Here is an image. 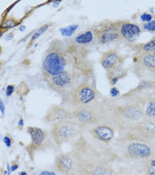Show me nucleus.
Here are the masks:
<instances>
[{"mask_svg":"<svg viewBox=\"0 0 155 175\" xmlns=\"http://www.w3.org/2000/svg\"><path fill=\"white\" fill-rule=\"evenodd\" d=\"M72 42L75 45H77V46L84 47V48H87L90 45H92L94 42H97L96 34L93 27L88 28L86 30L82 31V32L78 33L72 39Z\"/></svg>","mask_w":155,"mask_h":175,"instance_id":"18","label":"nucleus"},{"mask_svg":"<svg viewBox=\"0 0 155 175\" xmlns=\"http://www.w3.org/2000/svg\"><path fill=\"white\" fill-rule=\"evenodd\" d=\"M117 142L120 143L124 157L132 160H147L155 155V146L151 143L137 138L130 133L121 134Z\"/></svg>","mask_w":155,"mask_h":175,"instance_id":"3","label":"nucleus"},{"mask_svg":"<svg viewBox=\"0 0 155 175\" xmlns=\"http://www.w3.org/2000/svg\"><path fill=\"white\" fill-rule=\"evenodd\" d=\"M4 32H5L4 30H2V29H0V39H1V38H2V36L4 35Z\"/></svg>","mask_w":155,"mask_h":175,"instance_id":"39","label":"nucleus"},{"mask_svg":"<svg viewBox=\"0 0 155 175\" xmlns=\"http://www.w3.org/2000/svg\"><path fill=\"white\" fill-rule=\"evenodd\" d=\"M117 25L120 39L124 40L129 45L135 44L140 37L141 33L143 32L140 26L129 20H117Z\"/></svg>","mask_w":155,"mask_h":175,"instance_id":"13","label":"nucleus"},{"mask_svg":"<svg viewBox=\"0 0 155 175\" xmlns=\"http://www.w3.org/2000/svg\"><path fill=\"white\" fill-rule=\"evenodd\" d=\"M144 108V117L155 119V97L148 99L143 104Z\"/></svg>","mask_w":155,"mask_h":175,"instance_id":"22","label":"nucleus"},{"mask_svg":"<svg viewBox=\"0 0 155 175\" xmlns=\"http://www.w3.org/2000/svg\"><path fill=\"white\" fill-rule=\"evenodd\" d=\"M78 28H79V25L78 24H70V25L66 26V27L60 28L59 31H60V33H61L62 36L70 37L76 32V30H77Z\"/></svg>","mask_w":155,"mask_h":175,"instance_id":"25","label":"nucleus"},{"mask_svg":"<svg viewBox=\"0 0 155 175\" xmlns=\"http://www.w3.org/2000/svg\"><path fill=\"white\" fill-rule=\"evenodd\" d=\"M88 54L87 48L77 46L72 40L54 39L50 42L42 60L41 72L43 78L68 71L92 81L94 69Z\"/></svg>","mask_w":155,"mask_h":175,"instance_id":"1","label":"nucleus"},{"mask_svg":"<svg viewBox=\"0 0 155 175\" xmlns=\"http://www.w3.org/2000/svg\"><path fill=\"white\" fill-rule=\"evenodd\" d=\"M140 20L144 23H148V22H150V21L153 20V15H152L151 13L144 12L140 15Z\"/></svg>","mask_w":155,"mask_h":175,"instance_id":"28","label":"nucleus"},{"mask_svg":"<svg viewBox=\"0 0 155 175\" xmlns=\"http://www.w3.org/2000/svg\"><path fill=\"white\" fill-rule=\"evenodd\" d=\"M38 175H56V173L53 171H49V170H44L41 171Z\"/></svg>","mask_w":155,"mask_h":175,"instance_id":"34","label":"nucleus"},{"mask_svg":"<svg viewBox=\"0 0 155 175\" xmlns=\"http://www.w3.org/2000/svg\"><path fill=\"white\" fill-rule=\"evenodd\" d=\"M143 170L145 175H155V158L143 161Z\"/></svg>","mask_w":155,"mask_h":175,"instance_id":"24","label":"nucleus"},{"mask_svg":"<svg viewBox=\"0 0 155 175\" xmlns=\"http://www.w3.org/2000/svg\"><path fill=\"white\" fill-rule=\"evenodd\" d=\"M153 158H155V155H154V157H153Z\"/></svg>","mask_w":155,"mask_h":175,"instance_id":"42","label":"nucleus"},{"mask_svg":"<svg viewBox=\"0 0 155 175\" xmlns=\"http://www.w3.org/2000/svg\"><path fill=\"white\" fill-rule=\"evenodd\" d=\"M18 175H27V172L26 171H21V172H19V174Z\"/></svg>","mask_w":155,"mask_h":175,"instance_id":"40","label":"nucleus"},{"mask_svg":"<svg viewBox=\"0 0 155 175\" xmlns=\"http://www.w3.org/2000/svg\"><path fill=\"white\" fill-rule=\"evenodd\" d=\"M127 75H128V69L125 68L123 64H119L116 67L112 68L111 70L106 71L107 80H108L109 85L111 87L115 86L118 81L125 78Z\"/></svg>","mask_w":155,"mask_h":175,"instance_id":"19","label":"nucleus"},{"mask_svg":"<svg viewBox=\"0 0 155 175\" xmlns=\"http://www.w3.org/2000/svg\"><path fill=\"white\" fill-rule=\"evenodd\" d=\"M44 80H45L47 86L60 95L61 98H64L78 84L85 81L92 82L79 74L68 72V71H63L61 73L52 75L50 77L44 78Z\"/></svg>","mask_w":155,"mask_h":175,"instance_id":"5","label":"nucleus"},{"mask_svg":"<svg viewBox=\"0 0 155 175\" xmlns=\"http://www.w3.org/2000/svg\"><path fill=\"white\" fill-rule=\"evenodd\" d=\"M1 53H2V48H1V45H0V55H1Z\"/></svg>","mask_w":155,"mask_h":175,"instance_id":"41","label":"nucleus"},{"mask_svg":"<svg viewBox=\"0 0 155 175\" xmlns=\"http://www.w3.org/2000/svg\"><path fill=\"white\" fill-rule=\"evenodd\" d=\"M44 120L52 124L65 122L72 120V112L62 105H52L47 111Z\"/></svg>","mask_w":155,"mask_h":175,"instance_id":"14","label":"nucleus"},{"mask_svg":"<svg viewBox=\"0 0 155 175\" xmlns=\"http://www.w3.org/2000/svg\"><path fill=\"white\" fill-rule=\"evenodd\" d=\"M18 167H19V165H18L17 161L15 160V161H13L12 164H11V166H10V170H11V172H13V171H16L17 169H18Z\"/></svg>","mask_w":155,"mask_h":175,"instance_id":"33","label":"nucleus"},{"mask_svg":"<svg viewBox=\"0 0 155 175\" xmlns=\"http://www.w3.org/2000/svg\"><path fill=\"white\" fill-rule=\"evenodd\" d=\"M26 29V27H25V25H21L20 27H19V30L21 31V32H22V31H24Z\"/></svg>","mask_w":155,"mask_h":175,"instance_id":"38","label":"nucleus"},{"mask_svg":"<svg viewBox=\"0 0 155 175\" xmlns=\"http://www.w3.org/2000/svg\"><path fill=\"white\" fill-rule=\"evenodd\" d=\"M131 48L134 50V53L144 54V53H154L155 52V37L144 43H135L130 45Z\"/></svg>","mask_w":155,"mask_h":175,"instance_id":"21","label":"nucleus"},{"mask_svg":"<svg viewBox=\"0 0 155 175\" xmlns=\"http://www.w3.org/2000/svg\"><path fill=\"white\" fill-rule=\"evenodd\" d=\"M100 98V93L93 85L92 82H82L73 88L64 98H62V103L68 107L75 108L85 106L91 103L97 102Z\"/></svg>","mask_w":155,"mask_h":175,"instance_id":"4","label":"nucleus"},{"mask_svg":"<svg viewBox=\"0 0 155 175\" xmlns=\"http://www.w3.org/2000/svg\"><path fill=\"white\" fill-rule=\"evenodd\" d=\"M13 37H14V32H9V33H7L6 35H5V40L10 41L13 38Z\"/></svg>","mask_w":155,"mask_h":175,"instance_id":"35","label":"nucleus"},{"mask_svg":"<svg viewBox=\"0 0 155 175\" xmlns=\"http://www.w3.org/2000/svg\"><path fill=\"white\" fill-rule=\"evenodd\" d=\"M120 91H119V89L117 88V87H115V86H113V87H111L110 88V90H109V96H110V98H113V99H116V98H118L120 96Z\"/></svg>","mask_w":155,"mask_h":175,"instance_id":"29","label":"nucleus"},{"mask_svg":"<svg viewBox=\"0 0 155 175\" xmlns=\"http://www.w3.org/2000/svg\"><path fill=\"white\" fill-rule=\"evenodd\" d=\"M15 85H13V84H9V85H7L6 87V91H5V94H6V96L7 97H9V96H11V95L14 93V91H15Z\"/></svg>","mask_w":155,"mask_h":175,"instance_id":"31","label":"nucleus"},{"mask_svg":"<svg viewBox=\"0 0 155 175\" xmlns=\"http://www.w3.org/2000/svg\"><path fill=\"white\" fill-rule=\"evenodd\" d=\"M82 128L72 119L65 122L54 124L52 127L51 134L55 143L57 145H61L63 143L72 140L78 134H80Z\"/></svg>","mask_w":155,"mask_h":175,"instance_id":"9","label":"nucleus"},{"mask_svg":"<svg viewBox=\"0 0 155 175\" xmlns=\"http://www.w3.org/2000/svg\"><path fill=\"white\" fill-rule=\"evenodd\" d=\"M126 133H130L133 136L151 143L155 146V119L144 117L140 122Z\"/></svg>","mask_w":155,"mask_h":175,"instance_id":"12","label":"nucleus"},{"mask_svg":"<svg viewBox=\"0 0 155 175\" xmlns=\"http://www.w3.org/2000/svg\"><path fill=\"white\" fill-rule=\"evenodd\" d=\"M142 30L148 31L150 33H155V19H153L148 23H144L142 25Z\"/></svg>","mask_w":155,"mask_h":175,"instance_id":"27","label":"nucleus"},{"mask_svg":"<svg viewBox=\"0 0 155 175\" xmlns=\"http://www.w3.org/2000/svg\"><path fill=\"white\" fill-rule=\"evenodd\" d=\"M27 133L30 135L32 144L36 147L41 146L47 137V132L45 130H43V129H41V128H38V127H34V126L28 127Z\"/></svg>","mask_w":155,"mask_h":175,"instance_id":"20","label":"nucleus"},{"mask_svg":"<svg viewBox=\"0 0 155 175\" xmlns=\"http://www.w3.org/2000/svg\"><path fill=\"white\" fill-rule=\"evenodd\" d=\"M3 142L5 144V146H6L7 148H10L12 146V143H13V139L11 138V137L9 136L8 134H6L5 136L3 137Z\"/></svg>","mask_w":155,"mask_h":175,"instance_id":"30","label":"nucleus"},{"mask_svg":"<svg viewBox=\"0 0 155 175\" xmlns=\"http://www.w3.org/2000/svg\"><path fill=\"white\" fill-rule=\"evenodd\" d=\"M57 170L64 175H71L76 169V160L72 153H60L55 158Z\"/></svg>","mask_w":155,"mask_h":175,"instance_id":"16","label":"nucleus"},{"mask_svg":"<svg viewBox=\"0 0 155 175\" xmlns=\"http://www.w3.org/2000/svg\"><path fill=\"white\" fill-rule=\"evenodd\" d=\"M97 42L100 45H106L120 39L117 21H103L98 25L93 26Z\"/></svg>","mask_w":155,"mask_h":175,"instance_id":"11","label":"nucleus"},{"mask_svg":"<svg viewBox=\"0 0 155 175\" xmlns=\"http://www.w3.org/2000/svg\"><path fill=\"white\" fill-rule=\"evenodd\" d=\"M72 119L81 128L90 129L93 126L104 123V115L100 101L81 106L71 110Z\"/></svg>","mask_w":155,"mask_h":175,"instance_id":"6","label":"nucleus"},{"mask_svg":"<svg viewBox=\"0 0 155 175\" xmlns=\"http://www.w3.org/2000/svg\"><path fill=\"white\" fill-rule=\"evenodd\" d=\"M76 160V169L80 175H116L112 167L106 165L102 161H86L85 159H78L74 155Z\"/></svg>","mask_w":155,"mask_h":175,"instance_id":"10","label":"nucleus"},{"mask_svg":"<svg viewBox=\"0 0 155 175\" xmlns=\"http://www.w3.org/2000/svg\"><path fill=\"white\" fill-rule=\"evenodd\" d=\"M23 126H24V119L20 117L19 121H18V127H19V129H22Z\"/></svg>","mask_w":155,"mask_h":175,"instance_id":"36","label":"nucleus"},{"mask_svg":"<svg viewBox=\"0 0 155 175\" xmlns=\"http://www.w3.org/2000/svg\"><path fill=\"white\" fill-rule=\"evenodd\" d=\"M91 135L98 141L103 142V143H108L112 142L114 136H115V128L112 127L109 124L106 123H101L98 125L93 126L92 128L89 129Z\"/></svg>","mask_w":155,"mask_h":175,"instance_id":"17","label":"nucleus"},{"mask_svg":"<svg viewBox=\"0 0 155 175\" xmlns=\"http://www.w3.org/2000/svg\"><path fill=\"white\" fill-rule=\"evenodd\" d=\"M22 22V20H17L14 17H6V18H2V21L0 22V29L2 30H8L13 27H16Z\"/></svg>","mask_w":155,"mask_h":175,"instance_id":"23","label":"nucleus"},{"mask_svg":"<svg viewBox=\"0 0 155 175\" xmlns=\"http://www.w3.org/2000/svg\"><path fill=\"white\" fill-rule=\"evenodd\" d=\"M126 56L119 54V52L115 49H110L103 52L100 57V65L105 71H109L112 68L116 67L119 64H124Z\"/></svg>","mask_w":155,"mask_h":175,"instance_id":"15","label":"nucleus"},{"mask_svg":"<svg viewBox=\"0 0 155 175\" xmlns=\"http://www.w3.org/2000/svg\"><path fill=\"white\" fill-rule=\"evenodd\" d=\"M133 73L140 79L155 80V52L139 54L134 53L132 57Z\"/></svg>","mask_w":155,"mask_h":175,"instance_id":"8","label":"nucleus"},{"mask_svg":"<svg viewBox=\"0 0 155 175\" xmlns=\"http://www.w3.org/2000/svg\"><path fill=\"white\" fill-rule=\"evenodd\" d=\"M60 3H61V1H54L52 4H53V6H54V7H57Z\"/></svg>","mask_w":155,"mask_h":175,"instance_id":"37","label":"nucleus"},{"mask_svg":"<svg viewBox=\"0 0 155 175\" xmlns=\"http://www.w3.org/2000/svg\"><path fill=\"white\" fill-rule=\"evenodd\" d=\"M0 112H1L2 116H4V114H5V103L3 102V100H2L1 97H0Z\"/></svg>","mask_w":155,"mask_h":175,"instance_id":"32","label":"nucleus"},{"mask_svg":"<svg viewBox=\"0 0 155 175\" xmlns=\"http://www.w3.org/2000/svg\"><path fill=\"white\" fill-rule=\"evenodd\" d=\"M100 103L104 123L114 127L120 135L130 131L144 118V108L140 103L110 97H104Z\"/></svg>","mask_w":155,"mask_h":175,"instance_id":"2","label":"nucleus"},{"mask_svg":"<svg viewBox=\"0 0 155 175\" xmlns=\"http://www.w3.org/2000/svg\"><path fill=\"white\" fill-rule=\"evenodd\" d=\"M51 26V23H47V24H44V25H42V26H40L37 30H35L34 31V33H33V35H32V37H31V39H30V43H29V45H31L33 43L34 41L36 40V39H38L39 37H40L42 34H43L45 31H47L48 30V28L50 27Z\"/></svg>","mask_w":155,"mask_h":175,"instance_id":"26","label":"nucleus"},{"mask_svg":"<svg viewBox=\"0 0 155 175\" xmlns=\"http://www.w3.org/2000/svg\"><path fill=\"white\" fill-rule=\"evenodd\" d=\"M152 97H155V80L140 79L134 88L121 94L118 98L137 102L143 105L147 100Z\"/></svg>","mask_w":155,"mask_h":175,"instance_id":"7","label":"nucleus"}]
</instances>
